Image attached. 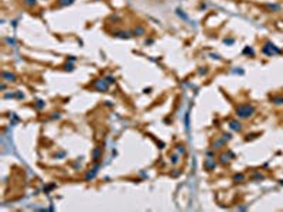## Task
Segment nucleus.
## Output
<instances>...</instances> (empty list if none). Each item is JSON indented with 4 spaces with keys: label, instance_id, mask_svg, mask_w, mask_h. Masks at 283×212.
<instances>
[{
    "label": "nucleus",
    "instance_id": "f257e3e1",
    "mask_svg": "<svg viewBox=\"0 0 283 212\" xmlns=\"http://www.w3.org/2000/svg\"><path fill=\"white\" fill-rule=\"evenodd\" d=\"M252 112H253V108L249 105H241V106L236 108V113L241 117H248L252 114Z\"/></svg>",
    "mask_w": 283,
    "mask_h": 212
},
{
    "label": "nucleus",
    "instance_id": "f03ea898",
    "mask_svg": "<svg viewBox=\"0 0 283 212\" xmlns=\"http://www.w3.org/2000/svg\"><path fill=\"white\" fill-rule=\"evenodd\" d=\"M3 78H9V81H14V79H16L14 75H10V74H6V72L3 74Z\"/></svg>",
    "mask_w": 283,
    "mask_h": 212
},
{
    "label": "nucleus",
    "instance_id": "7ed1b4c3",
    "mask_svg": "<svg viewBox=\"0 0 283 212\" xmlns=\"http://www.w3.org/2000/svg\"><path fill=\"white\" fill-rule=\"evenodd\" d=\"M69 3H72V0H61L60 6H65V4H69Z\"/></svg>",
    "mask_w": 283,
    "mask_h": 212
},
{
    "label": "nucleus",
    "instance_id": "20e7f679",
    "mask_svg": "<svg viewBox=\"0 0 283 212\" xmlns=\"http://www.w3.org/2000/svg\"><path fill=\"white\" fill-rule=\"evenodd\" d=\"M26 3H27L29 6H34V4H35V0H26Z\"/></svg>",
    "mask_w": 283,
    "mask_h": 212
}]
</instances>
